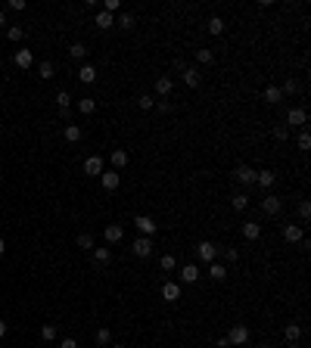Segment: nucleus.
Masks as SVG:
<instances>
[{
  "label": "nucleus",
  "instance_id": "nucleus-10",
  "mask_svg": "<svg viewBox=\"0 0 311 348\" xmlns=\"http://www.w3.org/2000/svg\"><path fill=\"white\" fill-rule=\"evenodd\" d=\"M162 299L165 302H178L181 299V286L174 283V280H165V283H162Z\"/></svg>",
  "mask_w": 311,
  "mask_h": 348
},
{
  "label": "nucleus",
  "instance_id": "nucleus-11",
  "mask_svg": "<svg viewBox=\"0 0 311 348\" xmlns=\"http://www.w3.org/2000/svg\"><path fill=\"white\" fill-rule=\"evenodd\" d=\"M171 90H174V78H171V75H159V78H156V93H159V97H168Z\"/></svg>",
  "mask_w": 311,
  "mask_h": 348
},
{
  "label": "nucleus",
  "instance_id": "nucleus-49",
  "mask_svg": "<svg viewBox=\"0 0 311 348\" xmlns=\"http://www.w3.org/2000/svg\"><path fill=\"white\" fill-rule=\"evenodd\" d=\"M171 69H174V72H184V69H187V62H184V59H174Z\"/></svg>",
  "mask_w": 311,
  "mask_h": 348
},
{
  "label": "nucleus",
  "instance_id": "nucleus-48",
  "mask_svg": "<svg viewBox=\"0 0 311 348\" xmlns=\"http://www.w3.org/2000/svg\"><path fill=\"white\" fill-rule=\"evenodd\" d=\"M6 6H10V10H16V13H22V10H25V0H10Z\"/></svg>",
  "mask_w": 311,
  "mask_h": 348
},
{
  "label": "nucleus",
  "instance_id": "nucleus-24",
  "mask_svg": "<svg viewBox=\"0 0 311 348\" xmlns=\"http://www.w3.org/2000/svg\"><path fill=\"white\" fill-rule=\"evenodd\" d=\"M243 236H246V240H258V236H262L258 221H246V224H243Z\"/></svg>",
  "mask_w": 311,
  "mask_h": 348
},
{
  "label": "nucleus",
  "instance_id": "nucleus-53",
  "mask_svg": "<svg viewBox=\"0 0 311 348\" xmlns=\"http://www.w3.org/2000/svg\"><path fill=\"white\" fill-rule=\"evenodd\" d=\"M3 25H6V13L0 10V28H3Z\"/></svg>",
  "mask_w": 311,
  "mask_h": 348
},
{
  "label": "nucleus",
  "instance_id": "nucleus-15",
  "mask_svg": "<svg viewBox=\"0 0 311 348\" xmlns=\"http://www.w3.org/2000/svg\"><path fill=\"white\" fill-rule=\"evenodd\" d=\"M103 236H106V243H112V246H115V243H122V240H124V230H122V224H109L106 230H103Z\"/></svg>",
  "mask_w": 311,
  "mask_h": 348
},
{
  "label": "nucleus",
  "instance_id": "nucleus-4",
  "mask_svg": "<svg viewBox=\"0 0 311 348\" xmlns=\"http://www.w3.org/2000/svg\"><path fill=\"white\" fill-rule=\"evenodd\" d=\"M134 227L140 230V236H153V233L159 230V224H156L149 215H137V218H134Z\"/></svg>",
  "mask_w": 311,
  "mask_h": 348
},
{
  "label": "nucleus",
  "instance_id": "nucleus-25",
  "mask_svg": "<svg viewBox=\"0 0 311 348\" xmlns=\"http://www.w3.org/2000/svg\"><path fill=\"white\" fill-rule=\"evenodd\" d=\"M283 339H287V342H299V339H302V327L299 324H287V327H283Z\"/></svg>",
  "mask_w": 311,
  "mask_h": 348
},
{
  "label": "nucleus",
  "instance_id": "nucleus-23",
  "mask_svg": "<svg viewBox=\"0 0 311 348\" xmlns=\"http://www.w3.org/2000/svg\"><path fill=\"white\" fill-rule=\"evenodd\" d=\"M78 81L81 84H94L97 81V69H94V65H81V69H78Z\"/></svg>",
  "mask_w": 311,
  "mask_h": 348
},
{
  "label": "nucleus",
  "instance_id": "nucleus-41",
  "mask_svg": "<svg viewBox=\"0 0 311 348\" xmlns=\"http://www.w3.org/2000/svg\"><path fill=\"white\" fill-rule=\"evenodd\" d=\"M137 106L146 112V109H153V106H156V97H149V93H144V97H137Z\"/></svg>",
  "mask_w": 311,
  "mask_h": 348
},
{
  "label": "nucleus",
  "instance_id": "nucleus-21",
  "mask_svg": "<svg viewBox=\"0 0 311 348\" xmlns=\"http://www.w3.org/2000/svg\"><path fill=\"white\" fill-rule=\"evenodd\" d=\"M274 181H277V174H274V171H258V174H255V184L262 186V190H271Z\"/></svg>",
  "mask_w": 311,
  "mask_h": 348
},
{
  "label": "nucleus",
  "instance_id": "nucleus-52",
  "mask_svg": "<svg viewBox=\"0 0 311 348\" xmlns=\"http://www.w3.org/2000/svg\"><path fill=\"white\" fill-rule=\"evenodd\" d=\"M3 252H6V243H3V236H0V258H3Z\"/></svg>",
  "mask_w": 311,
  "mask_h": 348
},
{
  "label": "nucleus",
  "instance_id": "nucleus-31",
  "mask_svg": "<svg viewBox=\"0 0 311 348\" xmlns=\"http://www.w3.org/2000/svg\"><path fill=\"white\" fill-rule=\"evenodd\" d=\"M230 205L237 208V211H246L249 208V196H246V193H237V196L230 199Z\"/></svg>",
  "mask_w": 311,
  "mask_h": 348
},
{
  "label": "nucleus",
  "instance_id": "nucleus-32",
  "mask_svg": "<svg viewBox=\"0 0 311 348\" xmlns=\"http://www.w3.org/2000/svg\"><path fill=\"white\" fill-rule=\"evenodd\" d=\"M296 146H299L302 152H308V149H311V134H308V128H302V134H299V140H296Z\"/></svg>",
  "mask_w": 311,
  "mask_h": 348
},
{
  "label": "nucleus",
  "instance_id": "nucleus-29",
  "mask_svg": "<svg viewBox=\"0 0 311 348\" xmlns=\"http://www.w3.org/2000/svg\"><path fill=\"white\" fill-rule=\"evenodd\" d=\"M115 25H119L122 31H131V28H134V16H131V13H119V19H115Z\"/></svg>",
  "mask_w": 311,
  "mask_h": 348
},
{
  "label": "nucleus",
  "instance_id": "nucleus-17",
  "mask_svg": "<svg viewBox=\"0 0 311 348\" xmlns=\"http://www.w3.org/2000/svg\"><path fill=\"white\" fill-rule=\"evenodd\" d=\"M178 274H181V283H196V280H199V267L196 265H184Z\"/></svg>",
  "mask_w": 311,
  "mask_h": 348
},
{
  "label": "nucleus",
  "instance_id": "nucleus-5",
  "mask_svg": "<svg viewBox=\"0 0 311 348\" xmlns=\"http://www.w3.org/2000/svg\"><path fill=\"white\" fill-rule=\"evenodd\" d=\"M196 255L203 258V261H208V265H212V261H218V246L212 243V240H203L196 246Z\"/></svg>",
  "mask_w": 311,
  "mask_h": 348
},
{
  "label": "nucleus",
  "instance_id": "nucleus-14",
  "mask_svg": "<svg viewBox=\"0 0 311 348\" xmlns=\"http://www.w3.org/2000/svg\"><path fill=\"white\" fill-rule=\"evenodd\" d=\"M109 162H112L115 171H122V168H128V152H124V149H112V152H109Z\"/></svg>",
  "mask_w": 311,
  "mask_h": 348
},
{
  "label": "nucleus",
  "instance_id": "nucleus-54",
  "mask_svg": "<svg viewBox=\"0 0 311 348\" xmlns=\"http://www.w3.org/2000/svg\"><path fill=\"white\" fill-rule=\"evenodd\" d=\"M287 348H299V342H287Z\"/></svg>",
  "mask_w": 311,
  "mask_h": 348
},
{
  "label": "nucleus",
  "instance_id": "nucleus-8",
  "mask_svg": "<svg viewBox=\"0 0 311 348\" xmlns=\"http://www.w3.org/2000/svg\"><path fill=\"white\" fill-rule=\"evenodd\" d=\"M255 168H249V165H240L237 171H233V177H237V184H243V186H249V184H255Z\"/></svg>",
  "mask_w": 311,
  "mask_h": 348
},
{
  "label": "nucleus",
  "instance_id": "nucleus-50",
  "mask_svg": "<svg viewBox=\"0 0 311 348\" xmlns=\"http://www.w3.org/2000/svg\"><path fill=\"white\" fill-rule=\"evenodd\" d=\"M60 348H78V342H75V339H62Z\"/></svg>",
  "mask_w": 311,
  "mask_h": 348
},
{
  "label": "nucleus",
  "instance_id": "nucleus-9",
  "mask_svg": "<svg viewBox=\"0 0 311 348\" xmlns=\"http://www.w3.org/2000/svg\"><path fill=\"white\" fill-rule=\"evenodd\" d=\"M100 184H103V190L112 193V190H119L122 174H119V171H103V174H100Z\"/></svg>",
  "mask_w": 311,
  "mask_h": 348
},
{
  "label": "nucleus",
  "instance_id": "nucleus-40",
  "mask_svg": "<svg viewBox=\"0 0 311 348\" xmlns=\"http://www.w3.org/2000/svg\"><path fill=\"white\" fill-rule=\"evenodd\" d=\"M94 339H97V345H109V342H112V333H109V329L103 327V329H97V336H94Z\"/></svg>",
  "mask_w": 311,
  "mask_h": 348
},
{
  "label": "nucleus",
  "instance_id": "nucleus-12",
  "mask_svg": "<svg viewBox=\"0 0 311 348\" xmlns=\"http://www.w3.org/2000/svg\"><path fill=\"white\" fill-rule=\"evenodd\" d=\"M84 171L100 177V174H103V159H100V156H87V159H84Z\"/></svg>",
  "mask_w": 311,
  "mask_h": 348
},
{
  "label": "nucleus",
  "instance_id": "nucleus-43",
  "mask_svg": "<svg viewBox=\"0 0 311 348\" xmlns=\"http://www.w3.org/2000/svg\"><path fill=\"white\" fill-rule=\"evenodd\" d=\"M299 218H302V221H308V218H311V202H308V199H302V202H299Z\"/></svg>",
  "mask_w": 311,
  "mask_h": 348
},
{
  "label": "nucleus",
  "instance_id": "nucleus-18",
  "mask_svg": "<svg viewBox=\"0 0 311 348\" xmlns=\"http://www.w3.org/2000/svg\"><path fill=\"white\" fill-rule=\"evenodd\" d=\"M16 65H19V69H31V65H35V56H31V50H16Z\"/></svg>",
  "mask_w": 311,
  "mask_h": 348
},
{
  "label": "nucleus",
  "instance_id": "nucleus-46",
  "mask_svg": "<svg viewBox=\"0 0 311 348\" xmlns=\"http://www.w3.org/2000/svg\"><path fill=\"white\" fill-rule=\"evenodd\" d=\"M103 10H106V13H112V16H115V13H119V10H122V0H106V6H103Z\"/></svg>",
  "mask_w": 311,
  "mask_h": 348
},
{
  "label": "nucleus",
  "instance_id": "nucleus-56",
  "mask_svg": "<svg viewBox=\"0 0 311 348\" xmlns=\"http://www.w3.org/2000/svg\"><path fill=\"white\" fill-rule=\"evenodd\" d=\"M262 348H274V345H268V342H265V345H262Z\"/></svg>",
  "mask_w": 311,
  "mask_h": 348
},
{
  "label": "nucleus",
  "instance_id": "nucleus-33",
  "mask_svg": "<svg viewBox=\"0 0 311 348\" xmlns=\"http://www.w3.org/2000/svg\"><path fill=\"white\" fill-rule=\"evenodd\" d=\"M6 38H10V41H16V44H19V41L25 38V28H22V25H10V28H6Z\"/></svg>",
  "mask_w": 311,
  "mask_h": 348
},
{
  "label": "nucleus",
  "instance_id": "nucleus-47",
  "mask_svg": "<svg viewBox=\"0 0 311 348\" xmlns=\"http://www.w3.org/2000/svg\"><path fill=\"white\" fill-rule=\"evenodd\" d=\"M221 252H224V258H228V261H237V258H240V252L233 249V246H224Z\"/></svg>",
  "mask_w": 311,
  "mask_h": 348
},
{
  "label": "nucleus",
  "instance_id": "nucleus-27",
  "mask_svg": "<svg viewBox=\"0 0 311 348\" xmlns=\"http://www.w3.org/2000/svg\"><path fill=\"white\" fill-rule=\"evenodd\" d=\"M196 62H199V65H212V62H215V53H212L208 47H199V50H196Z\"/></svg>",
  "mask_w": 311,
  "mask_h": 348
},
{
  "label": "nucleus",
  "instance_id": "nucleus-26",
  "mask_svg": "<svg viewBox=\"0 0 311 348\" xmlns=\"http://www.w3.org/2000/svg\"><path fill=\"white\" fill-rule=\"evenodd\" d=\"M69 103H72L69 90H60V93H56V106H60V115H69Z\"/></svg>",
  "mask_w": 311,
  "mask_h": 348
},
{
  "label": "nucleus",
  "instance_id": "nucleus-42",
  "mask_svg": "<svg viewBox=\"0 0 311 348\" xmlns=\"http://www.w3.org/2000/svg\"><path fill=\"white\" fill-rule=\"evenodd\" d=\"M109 258H112V252H109V249H94V261H100V265H106Z\"/></svg>",
  "mask_w": 311,
  "mask_h": 348
},
{
  "label": "nucleus",
  "instance_id": "nucleus-2",
  "mask_svg": "<svg viewBox=\"0 0 311 348\" xmlns=\"http://www.w3.org/2000/svg\"><path fill=\"white\" fill-rule=\"evenodd\" d=\"M262 211H265L268 218H277V215L283 211V199H280V196H274V193H268V196L262 199Z\"/></svg>",
  "mask_w": 311,
  "mask_h": 348
},
{
  "label": "nucleus",
  "instance_id": "nucleus-51",
  "mask_svg": "<svg viewBox=\"0 0 311 348\" xmlns=\"http://www.w3.org/2000/svg\"><path fill=\"white\" fill-rule=\"evenodd\" d=\"M6 329H10V327H6V324H3V320H0V339H3V336H6Z\"/></svg>",
  "mask_w": 311,
  "mask_h": 348
},
{
  "label": "nucleus",
  "instance_id": "nucleus-22",
  "mask_svg": "<svg viewBox=\"0 0 311 348\" xmlns=\"http://www.w3.org/2000/svg\"><path fill=\"white\" fill-rule=\"evenodd\" d=\"M208 277H212L215 283H221V280H228V267L218 265V261H212V265H208Z\"/></svg>",
  "mask_w": 311,
  "mask_h": 348
},
{
  "label": "nucleus",
  "instance_id": "nucleus-45",
  "mask_svg": "<svg viewBox=\"0 0 311 348\" xmlns=\"http://www.w3.org/2000/svg\"><path fill=\"white\" fill-rule=\"evenodd\" d=\"M153 109H156V112H162V115H168V112H171L174 106L168 103V100H156V106H153Z\"/></svg>",
  "mask_w": 311,
  "mask_h": 348
},
{
  "label": "nucleus",
  "instance_id": "nucleus-35",
  "mask_svg": "<svg viewBox=\"0 0 311 348\" xmlns=\"http://www.w3.org/2000/svg\"><path fill=\"white\" fill-rule=\"evenodd\" d=\"M78 246H81V249H87V252L97 249V243H94V236H90V233H81L78 236Z\"/></svg>",
  "mask_w": 311,
  "mask_h": 348
},
{
  "label": "nucleus",
  "instance_id": "nucleus-57",
  "mask_svg": "<svg viewBox=\"0 0 311 348\" xmlns=\"http://www.w3.org/2000/svg\"><path fill=\"white\" fill-rule=\"evenodd\" d=\"M0 277H3V274H0Z\"/></svg>",
  "mask_w": 311,
  "mask_h": 348
},
{
  "label": "nucleus",
  "instance_id": "nucleus-28",
  "mask_svg": "<svg viewBox=\"0 0 311 348\" xmlns=\"http://www.w3.org/2000/svg\"><path fill=\"white\" fill-rule=\"evenodd\" d=\"M159 265H162V270H168V274H171V270H178V258H174L171 252H165V255L159 258Z\"/></svg>",
  "mask_w": 311,
  "mask_h": 348
},
{
  "label": "nucleus",
  "instance_id": "nucleus-36",
  "mask_svg": "<svg viewBox=\"0 0 311 348\" xmlns=\"http://www.w3.org/2000/svg\"><path fill=\"white\" fill-rule=\"evenodd\" d=\"M41 339H44V342H53V339H56V327L44 324V327H41Z\"/></svg>",
  "mask_w": 311,
  "mask_h": 348
},
{
  "label": "nucleus",
  "instance_id": "nucleus-39",
  "mask_svg": "<svg viewBox=\"0 0 311 348\" xmlns=\"http://www.w3.org/2000/svg\"><path fill=\"white\" fill-rule=\"evenodd\" d=\"M78 109H81L84 115H90V112H94V109H97V103H94V100H90V97H84V100H78Z\"/></svg>",
  "mask_w": 311,
  "mask_h": 348
},
{
  "label": "nucleus",
  "instance_id": "nucleus-19",
  "mask_svg": "<svg viewBox=\"0 0 311 348\" xmlns=\"http://www.w3.org/2000/svg\"><path fill=\"white\" fill-rule=\"evenodd\" d=\"M62 137H65V140H69V143H78V140L84 137V131H81V124H72V122H69V124H65V128H62Z\"/></svg>",
  "mask_w": 311,
  "mask_h": 348
},
{
  "label": "nucleus",
  "instance_id": "nucleus-1",
  "mask_svg": "<svg viewBox=\"0 0 311 348\" xmlns=\"http://www.w3.org/2000/svg\"><path fill=\"white\" fill-rule=\"evenodd\" d=\"M131 252H134V258H149L153 255V236H137L131 243Z\"/></svg>",
  "mask_w": 311,
  "mask_h": 348
},
{
  "label": "nucleus",
  "instance_id": "nucleus-20",
  "mask_svg": "<svg viewBox=\"0 0 311 348\" xmlns=\"http://www.w3.org/2000/svg\"><path fill=\"white\" fill-rule=\"evenodd\" d=\"M302 236H305V233H302L299 224H287V227H283V240H287V243H302Z\"/></svg>",
  "mask_w": 311,
  "mask_h": 348
},
{
  "label": "nucleus",
  "instance_id": "nucleus-6",
  "mask_svg": "<svg viewBox=\"0 0 311 348\" xmlns=\"http://www.w3.org/2000/svg\"><path fill=\"white\" fill-rule=\"evenodd\" d=\"M305 124H308V112H305V109H290V112H287V128H305Z\"/></svg>",
  "mask_w": 311,
  "mask_h": 348
},
{
  "label": "nucleus",
  "instance_id": "nucleus-34",
  "mask_svg": "<svg viewBox=\"0 0 311 348\" xmlns=\"http://www.w3.org/2000/svg\"><path fill=\"white\" fill-rule=\"evenodd\" d=\"M208 31H212V35H221V31H224V19H221V16H212V19H208Z\"/></svg>",
  "mask_w": 311,
  "mask_h": 348
},
{
  "label": "nucleus",
  "instance_id": "nucleus-55",
  "mask_svg": "<svg viewBox=\"0 0 311 348\" xmlns=\"http://www.w3.org/2000/svg\"><path fill=\"white\" fill-rule=\"evenodd\" d=\"M112 348H128V345H122V342H119V345H112Z\"/></svg>",
  "mask_w": 311,
  "mask_h": 348
},
{
  "label": "nucleus",
  "instance_id": "nucleus-7",
  "mask_svg": "<svg viewBox=\"0 0 311 348\" xmlns=\"http://www.w3.org/2000/svg\"><path fill=\"white\" fill-rule=\"evenodd\" d=\"M181 75H184V84H187L190 90H196L199 84H203V72H199L196 65H187V69H184Z\"/></svg>",
  "mask_w": 311,
  "mask_h": 348
},
{
  "label": "nucleus",
  "instance_id": "nucleus-16",
  "mask_svg": "<svg viewBox=\"0 0 311 348\" xmlns=\"http://www.w3.org/2000/svg\"><path fill=\"white\" fill-rule=\"evenodd\" d=\"M262 100H265L268 106H277V103H280V100H283V93H280V87H274V84H268V87H265V93H262Z\"/></svg>",
  "mask_w": 311,
  "mask_h": 348
},
{
  "label": "nucleus",
  "instance_id": "nucleus-13",
  "mask_svg": "<svg viewBox=\"0 0 311 348\" xmlns=\"http://www.w3.org/2000/svg\"><path fill=\"white\" fill-rule=\"evenodd\" d=\"M94 22H97V28H100V31H109V28L115 25V16H112V13H106V10H100V13L94 16Z\"/></svg>",
  "mask_w": 311,
  "mask_h": 348
},
{
  "label": "nucleus",
  "instance_id": "nucleus-3",
  "mask_svg": "<svg viewBox=\"0 0 311 348\" xmlns=\"http://www.w3.org/2000/svg\"><path fill=\"white\" fill-rule=\"evenodd\" d=\"M228 342L230 345H246L249 342V327L246 324H233L230 333H228Z\"/></svg>",
  "mask_w": 311,
  "mask_h": 348
},
{
  "label": "nucleus",
  "instance_id": "nucleus-30",
  "mask_svg": "<svg viewBox=\"0 0 311 348\" xmlns=\"http://www.w3.org/2000/svg\"><path fill=\"white\" fill-rule=\"evenodd\" d=\"M53 72H56V65L50 62V59H47V62H41V65H38V75H41V78H44V81H50V78H53Z\"/></svg>",
  "mask_w": 311,
  "mask_h": 348
},
{
  "label": "nucleus",
  "instance_id": "nucleus-44",
  "mask_svg": "<svg viewBox=\"0 0 311 348\" xmlns=\"http://www.w3.org/2000/svg\"><path fill=\"white\" fill-rule=\"evenodd\" d=\"M274 140H290V128H287V124H277V128H274Z\"/></svg>",
  "mask_w": 311,
  "mask_h": 348
},
{
  "label": "nucleus",
  "instance_id": "nucleus-37",
  "mask_svg": "<svg viewBox=\"0 0 311 348\" xmlns=\"http://www.w3.org/2000/svg\"><path fill=\"white\" fill-rule=\"evenodd\" d=\"M280 93H283V97H287V93H299V81L296 78H287V81H283V87H280Z\"/></svg>",
  "mask_w": 311,
  "mask_h": 348
},
{
  "label": "nucleus",
  "instance_id": "nucleus-38",
  "mask_svg": "<svg viewBox=\"0 0 311 348\" xmlns=\"http://www.w3.org/2000/svg\"><path fill=\"white\" fill-rule=\"evenodd\" d=\"M69 56L72 59H84V56H87V47H84V44H72L69 47Z\"/></svg>",
  "mask_w": 311,
  "mask_h": 348
}]
</instances>
